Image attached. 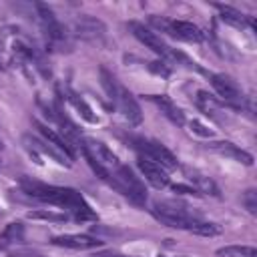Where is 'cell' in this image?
Wrapping results in <instances>:
<instances>
[{
	"label": "cell",
	"mask_w": 257,
	"mask_h": 257,
	"mask_svg": "<svg viewBox=\"0 0 257 257\" xmlns=\"http://www.w3.org/2000/svg\"><path fill=\"white\" fill-rule=\"evenodd\" d=\"M102 241L92 239L88 235H58L52 239V245L58 247H68V249H94L98 247Z\"/></svg>",
	"instance_id": "4fadbf2b"
},
{
	"label": "cell",
	"mask_w": 257,
	"mask_h": 257,
	"mask_svg": "<svg viewBox=\"0 0 257 257\" xmlns=\"http://www.w3.org/2000/svg\"><path fill=\"white\" fill-rule=\"evenodd\" d=\"M20 187H22V191L26 195H30V197H34L38 201L68 209L78 221H86V219H94L96 217L94 211L88 207V203L82 199V195L78 191H74V189L46 185V183H38V181H32V179H22Z\"/></svg>",
	"instance_id": "6da1fadb"
},
{
	"label": "cell",
	"mask_w": 257,
	"mask_h": 257,
	"mask_svg": "<svg viewBox=\"0 0 257 257\" xmlns=\"http://www.w3.org/2000/svg\"><path fill=\"white\" fill-rule=\"evenodd\" d=\"M128 28H131V32L147 46V48H151L153 52H157V54H161V56H165V58H183L179 52H175V50H171L165 42H163V38L159 36V34H155L151 28H147L145 24H141V22H128Z\"/></svg>",
	"instance_id": "52a82bcc"
},
{
	"label": "cell",
	"mask_w": 257,
	"mask_h": 257,
	"mask_svg": "<svg viewBox=\"0 0 257 257\" xmlns=\"http://www.w3.org/2000/svg\"><path fill=\"white\" fill-rule=\"evenodd\" d=\"M32 122H34V126L38 128V133L48 141V145H54V149H56V151H60V153H64L70 161L74 159V149L64 141V137H60L58 133H54L52 128H48L46 124H42V122H38V120H32Z\"/></svg>",
	"instance_id": "9a60e30c"
},
{
	"label": "cell",
	"mask_w": 257,
	"mask_h": 257,
	"mask_svg": "<svg viewBox=\"0 0 257 257\" xmlns=\"http://www.w3.org/2000/svg\"><path fill=\"white\" fill-rule=\"evenodd\" d=\"M149 68H151L153 72H157V74H163V76H167V74H169V68L165 66V62H151V64H149Z\"/></svg>",
	"instance_id": "83f0119b"
},
{
	"label": "cell",
	"mask_w": 257,
	"mask_h": 257,
	"mask_svg": "<svg viewBox=\"0 0 257 257\" xmlns=\"http://www.w3.org/2000/svg\"><path fill=\"white\" fill-rule=\"evenodd\" d=\"M159 257H165V255H159Z\"/></svg>",
	"instance_id": "1f68e13d"
},
{
	"label": "cell",
	"mask_w": 257,
	"mask_h": 257,
	"mask_svg": "<svg viewBox=\"0 0 257 257\" xmlns=\"http://www.w3.org/2000/svg\"><path fill=\"white\" fill-rule=\"evenodd\" d=\"M217 255L221 257H257V249L251 245H227L217 249Z\"/></svg>",
	"instance_id": "44dd1931"
},
{
	"label": "cell",
	"mask_w": 257,
	"mask_h": 257,
	"mask_svg": "<svg viewBox=\"0 0 257 257\" xmlns=\"http://www.w3.org/2000/svg\"><path fill=\"white\" fill-rule=\"evenodd\" d=\"M94 257H126V255H116V253H98Z\"/></svg>",
	"instance_id": "f546056e"
},
{
	"label": "cell",
	"mask_w": 257,
	"mask_h": 257,
	"mask_svg": "<svg viewBox=\"0 0 257 257\" xmlns=\"http://www.w3.org/2000/svg\"><path fill=\"white\" fill-rule=\"evenodd\" d=\"M197 104H199V108H201L205 114H209V116L221 120V116H219V112H221V102H219L213 94H209V92H205V90H199V92H197Z\"/></svg>",
	"instance_id": "d6986e66"
},
{
	"label": "cell",
	"mask_w": 257,
	"mask_h": 257,
	"mask_svg": "<svg viewBox=\"0 0 257 257\" xmlns=\"http://www.w3.org/2000/svg\"><path fill=\"white\" fill-rule=\"evenodd\" d=\"M151 22L155 26H159L163 32H169L171 36L179 38V40H187V42H201L205 38V34L201 32L199 26H195L193 22L187 20H165V18H157L153 16Z\"/></svg>",
	"instance_id": "5b68a950"
},
{
	"label": "cell",
	"mask_w": 257,
	"mask_h": 257,
	"mask_svg": "<svg viewBox=\"0 0 257 257\" xmlns=\"http://www.w3.org/2000/svg\"><path fill=\"white\" fill-rule=\"evenodd\" d=\"M0 213H2V211H0Z\"/></svg>",
	"instance_id": "d6a6232c"
},
{
	"label": "cell",
	"mask_w": 257,
	"mask_h": 257,
	"mask_svg": "<svg viewBox=\"0 0 257 257\" xmlns=\"http://www.w3.org/2000/svg\"><path fill=\"white\" fill-rule=\"evenodd\" d=\"M84 149L96 159V163L100 165V167H108V169H116L120 163H118V159H116V155L104 145V143H100V141H84Z\"/></svg>",
	"instance_id": "7c38bea8"
},
{
	"label": "cell",
	"mask_w": 257,
	"mask_h": 257,
	"mask_svg": "<svg viewBox=\"0 0 257 257\" xmlns=\"http://www.w3.org/2000/svg\"><path fill=\"white\" fill-rule=\"evenodd\" d=\"M36 10H38V18H40V24H42V30H44V34H46L48 44L54 46V48H56V46H68L66 30H64V26L58 22V18L54 16V12H52L46 4H42V2L36 4Z\"/></svg>",
	"instance_id": "277c9868"
},
{
	"label": "cell",
	"mask_w": 257,
	"mask_h": 257,
	"mask_svg": "<svg viewBox=\"0 0 257 257\" xmlns=\"http://www.w3.org/2000/svg\"><path fill=\"white\" fill-rule=\"evenodd\" d=\"M100 84H102L106 96L112 100V98H114V92H116V88H118V82H116V78L112 76V72H108L104 66H100Z\"/></svg>",
	"instance_id": "cb8c5ba5"
},
{
	"label": "cell",
	"mask_w": 257,
	"mask_h": 257,
	"mask_svg": "<svg viewBox=\"0 0 257 257\" xmlns=\"http://www.w3.org/2000/svg\"><path fill=\"white\" fill-rule=\"evenodd\" d=\"M151 100L161 108V112L171 120V122H175V124H185V112L167 96V94H153L151 96Z\"/></svg>",
	"instance_id": "5bb4252c"
},
{
	"label": "cell",
	"mask_w": 257,
	"mask_h": 257,
	"mask_svg": "<svg viewBox=\"0 0 257 257\" xmlns=\"http://www.w3.org/2000/svg\"><path fill=\"white\" fill-rule=\"evenodd\" d=\"M30 219H42V221H54V223H62L68 219V215L64 213H54V211H30L28 213Z\"/></svg>",
	"instance_id": "d4e9b609"
},
{
	"label": "cell",
	"mask_w": 257,
	"mask_h": 257,
	"mask_svg": "<svg viewBox=\"0 0 257 257\" xmlns=\"http://www.w3.org/2000/svg\"><path fill=\"white\" fill-rule=\"evenodd\" d=\"M68 100L72 102V106L82 114V118L84 120H88V122H96V116L92 114V110H90V106L76 94V92H72V90H68Z\"/></svg>",
	"instance_id": "603a6c76"
},
{
	"label": "cell",
	"mask_w": 257,
	"mask_h": 257,
	"mask_svg": "<svg viewBox=\"0 0 257 257\" xmlns=\"http://www.w3.org/2000/svg\"><path fill=\"white\" fill-rule=\"evenodd\" d=\"M209 149H213V151H217V153H221V155H227V157H231V159H235V161H239V163H243V165H253V157L247 153V151H243V149H239L237 145H233V143H229V141H221V143H211V145H207Z\"/></svg>",
	"instance_id": "2e32d148"
},
{
	"label": "cell",
	"mask_w": 257,
	"mask_h": 257,
	"mask_svg": "<svg viewBox=\"0 0 257 257\" xmlns=\"http://www.w3.org/2000/svg\"><path fill=\"white\" fill-rule=\"evenodd\" d=\"M241 203L245 205V209H247L251 215H255V213H257V191H255V189H247V191L241 195Z\"/></svg>",
	"instance_id": "484cf974"
},
{
	"label": "cell",
	"mask_w": 257,
	"mask_h": 257,
	"mask_svg": "<svg viewBox=\"0 0 257 257\" xmlns=\"http://www.w3.org/2000/svg\"><path fill=\"white\" fill-rule=\"evenodd\" d=\"M104 32H106L104 24H102L98 18H94V16L84 14V16H78V18L74 20V34H76L78 38H82V40H88V42L102 40Z\"/></svg>",
	"instance_id": "9c48e42d"
},
{
	"label": "cell",
	"mask_w": 257,
	"mask_h": 257,
	"mask_svg": "<svg viewBox=\"0 0 257 257\" xmlns=\"http://www.w3.org/2000/svg\"><path fill=\"white\" fill-rule=\"evenodd\" d=\"M211 84H213V88L217 90V94H219L223 100H227L229 104L239 106V104L243 102V92H241V88H239L237 82L231 80L229 76H225V74H211Z\"/></svg>",
	"instance_id": "30bf717a"
},
{
	"label": "cell",
	"mask_w": 257,
	"mask_h": 257,
	"mask_svg": "<svg viewBox=\"0 0 257 257\" xmlns=\"http://www.w3.org/2000/svg\"><path fill=\"white\" fill-rule=\"evenodd\" d=\"M112 102L116 104L118 112H120L131 124H141V122H143V112H141V106H139L137 98H135L133 92L126 90L122 84H118Z\"/></svg>",
	"instance_id": "ba28073f"
},
{
	"label": "cell",
	"mask_w": 257,
	"mask_h": 257,
	"mask_svg": "<svg viewBox=\"0 0 257 257\" xmlns=\"http://www.w3.org/2000/svg\"><path fill=\"white\" fill-rule=\"evenodd\" d=\"M108 181H110V183L114 185V189H116L118 193H122L133 205L145 207V203H147V189H145L143 181H141L126 165H118L116 169H112V175H110Z\"/></svg>",
	"instance_id": "7a4b0ae2"
},
{
	"label": "cell",
	"mask_w": 257,
	"mask_h": 257,
	"mask_svg": "<svg viewBox=\"0 0 257 257\" xmlns=\"http://www.w3.org/2000/svg\"><path fill=\"white\" fill-rule=\"evenodd\" d=\"M189 126H191V131H193L195 135H199V137H205V139L213 137V131H209V128H207L203 122H199V120H191Z\"/></svg>",
	"instance_id": "4316f807"
},
{
	"label": "cell",
	"mask_w": 257,
	"mask_h": 257,
	"mask_svg": "<svg viewBox=\"0 0 257 257\" xmlns=\"http://www.w3.org/2000/svg\"><path fill=\"white\" fill-rule=\"evenodd\" d=\"M137 165H139L141 173L145 175V179H147L153 187L163 189V187H167V185H169V177L165 175L163 167H159V165H157V163H153L151 159H147V157H139V159H137Z\"/></svg>",
	"instance_id": "8fae6325"
},
{
	"label": "cell",
	"mask_w": 257,
	"mask_h": 257,
	"mask_svg": "<svg viewBox=\"0 0 257 257\" xmlns=\"http://www.w3.org/2000/svg\"><path fill=\"white\" fill-rule=\"evenodd\" d=\"M22 239H24V225L22 223H10V225H6V229L2 231V237H0V241L4 245L18 243Z\"/></svg>",
	"instance_id": "7402d4cb"
},
{
	"label": "cell",
	"mask_w": 257,
	"mask_h": 257,
	"mask_svg": "<svg viewBox=\"0 0 257 257\" xmlns=\"http://www.w3.org/2000/svg\"><path fill=\"white\" fill-rule=\"evenodd\" d=\"M173 191L181 193V195H197L195 187H187V185H173Z\"/></svg>",
	"instance_id": "f1b7e54d"
},
{
	"label": "cell",
	"mask_w": 257,
	"mask_h": 257,
	"mask_svg": "<svg viewBox=\"0 0 257 257\" xmlns=\"http://www.w3.org/2000/svg\"><path fill=\"white\" fill-rule=\"evenodd\" d=\"M189 181L195 183V191H197V193H205V195H213V197H219V195H221L217 183H215L213 179L201 175V173H195V171L189 173Z\"/></svg>",
	"instance_id": "ffe728a7"
},
{
	"label": "cell",
	"mask_w": 257,
	"mask_h": 257,
	"mask_svg": "<svg viewBox=\"0 0 257 257\" xmlns=\"http://www.w3.org/2000/svg\"><path fill=\"white\" fill-rule=\"evenodd\" d=\"M185 231H191L195 235H203V237H215L221 233V227L217 223H211V221H201L199 217H193L189 219V223L185 225Z\"/></svg>",
	"instance_id": "e0dca14e"
},
{
	"label": "cell",
	"mask_w": 257,
	"mask_h": 257,
	"mask_svg": "<svg viewBox=\"0 0 257 257\" xmlns=\"http://www.w3.org/2000/svg\"><path fill=\"white\" fill-rule=\"evenodd\" d=\"M217 8H219V12H221V20H225L227 24H233V26H237V28H243V26H247V24L253 26V18L241 14L239 10H235V8H231V6H221V4H217Z\"/></svg>",
	"instance_id": "ac0fdd59"
},
{
	"label": "cell",
	"mask_w": 257,
	"mask_h": 257,
	"mask_svg": "<svg viewBox=\"0 0 257 257\" xmlns=\"http://www.w3.org/2000/svg\"><path fill=\"white\" fill-rule=\"evenodd\" d=\"M135 147L143 153L141 157H147V159H151L153 163H157L159 167H163V169H177L179 167V161H177V157L165 147V145H161V143H157V141H145V139H135Z\"/></svg>",
	"instance_id": "8992f818"
},
{
	"label": "cell",
	"mask_w": 257,
	"mask_h": 257,
	"mask_svg": "<svg viewBox=\"0 0 257 257\" xmlns=\"http://www.w3.org/2000/svg\"><path fill=\"white\" fill-rule=\"evenodd\" d=\"M12 257H42V255H24V253H20V255H12Z\"/></svg>",
	"instance_id": "4dcf8cb0"
},
{
	"label": "cell",
	"mask_w": 257,
	"mask_h": 257,
	"mask_svg": "<svg viewBox=\"0 0 257 257\" xmlns=\"http://www.w3.org/2000/svg\"><path fill=\"white\" fill-rule=\"evenodd\" d=\"M153 215L163 225L173 227V229H185L189 219L195 217L185 205H179V203H173V201H157L153 205Z\"/></svg>",
	"instance_id": "3957f363"
}]
</instances>
